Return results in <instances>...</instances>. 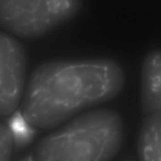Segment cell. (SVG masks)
Returning <instances> with one entry per match:
<instances>
[{
    "mask_svg": "<svg viewBox=\"0 0 161 161\" xmlns=\"http://www.w3.org/2000/svg\"><path fill=\"white\" fill-rule=\"evenodd\" d=\"M121 67L107 59L52 61L38 66L25 85L21 113L33 126L50 129L121 92Z\"/></svg>",
    "mask_w": 161,
    "mask_h": 161,
    "instance_id": "1",
    "label": "cell"
},
{
    "mask_svg": "<svg viewBox=\"0 0 161 161\" xmlns=\"http://www.w3.org/2000/svg\"><path fill=\"white\" fill-rule=\"evenodd\" d=\"M122 119L108 108L87 112L39 144L33 161H110L119 151Z\"/></svg>",
    "mask_w": 161,
    "mask_h": 161,
    "instance_id": "2",
    "label": "cell"
},
{
    "mask_svg": "<svg viewBox=\"0 0 161 161\" xmlns=\"http://www.w3.org/2000/svg\"><path fill=\"white\" fill-rule=\"evenodd\" d=\"M81 4V0H0V26L20 37H38L71 19Z\"/></svg>",
    "mask_w": 161,
    "mask_h": 161,
    "instance_id": "3",
    "label": "cell"
},
{
    "mask_svg": "<svg viewBox=\"0 0 161 161\" xmlns=\"http://www.w3.org/2000/svg\"><path fill=\"white\" fill-rule=\"evenodd\" d=\"M27 61L21 43L0 32V117L17 112L25 87Z\"/></svg>",
    "mask_w": 161,
    "mask_h": 161,
    "instance_id": "4",
    "label": "cell"
},
{
    "mask_svg": "<svg viewBox=\"0 0 161 161\" xmlns=\"http://www.w3.org/2000/svg\"><path fill=\"white\" fill-rule=\"evenodd\" d=\"M141 105L144 114L161 112V50L149 53L143 64Z\"/></svg>",
    "mask_w": 161,
    "mask_h": 161,
    "instance_id": "5",
    "label": "cell"
},
{
    "mask_svg": "<svg viewBox=\"0 0 161 161\" xmlns=\"http://www.w3.org/2000/svg\"><path fill=\"white\" fill-rule=\"evenodd\" d=\"M138 151L140 161H161V112L148 114L144 120Z\"/></svg>",
    "mask_w": 161,
    "mask_h": 161,
    "instance_id": "6",
    "label": "cell"
},
{
    "mask_svg": "<svg viewBox=\"0 0 161 161\" xmlns=\"http://www.w3.org/2000/svg\"><path fill=\"white\" fill-rule=\"evenodd\" d=\"M10 117L8 127L13 140L14 147L19 149L28 145L36 134V128L24 118L21 112L13 114Z\"/></svg>",
    "mask_w": 161,
    "mask_h": 161,
    "instance_id": "7",
    "label": "cell"
},
{
    "mask_svg": "<svg viewBox=\"0 0 161 161\" xmlns=\"http://www.w3.org/2000/svg\"><path fill=\"white\" fill-rule=\"evenodd\" d=\"M14 147L10 130L7 125L0 122V161H9Z\"/></svg>",
    "mask_w": 161,
    "mask_h": 161,
    "instance_id": "8",
    "label": "cell"
},
{
    "mask_svg": "<svg viewBox=\"0 0 161 161\" xmlns=\"http://www.w3.org/2000/svg\"><path fill=\"white\" fill-rule=\"evenodd\" d=\"M20 161H33V158H32V157L30 156V157H28L25 158L23 159Z\"/></svg>",
    "mask_w": 161,
    "mask_h": 161,
    "instance_id": "9",
    "label": "cell"
}]
</instances>
